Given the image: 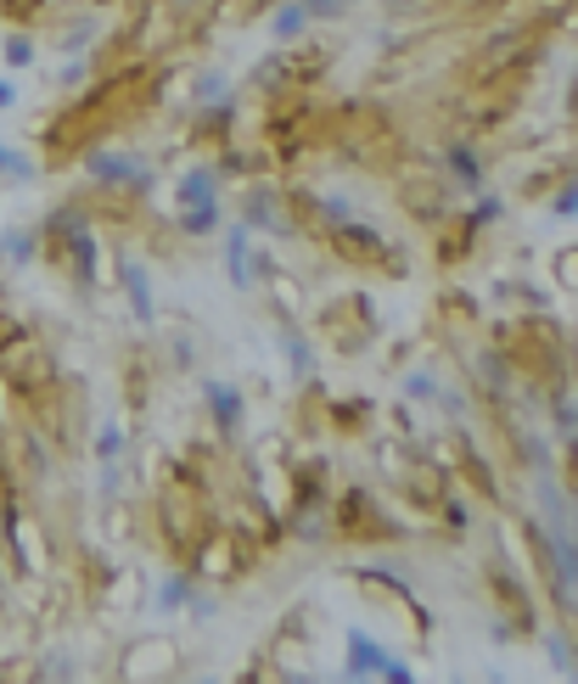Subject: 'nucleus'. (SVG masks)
I'll return each mask as SVG.
<instances>
[{
    "mask_svg": "<svg viewBox=\"0 0 578 684\" xmlns=\"http://www.w3.org/2000/svg\"><path fill=\"white\" fill-rule=\"evenodd\" d=\"M343 673L349 678H399V684H410V678H416V673H410L399 656H388L371 634H349V662H343Z\"/></svg>",
    "mask_w": 578,
    "mask_h": 684,
    "instance_id": "f257e3e1",
    "label": "nucleus"
},
{
    "mask_svg": "<svg viewBox=\"0 0 578 684\" xmlns=\"http://www.w3.org/2000/svg\"><path fill=\"white\" fill-rule=\"evenodd\" d=\"M225 270H230V287H241V292L259 281V259H254V236H247V225H236L230 241H225Z\"/></svg>",
    "mask_w": 578,
    "mask_h": 684,
    "instance_id": "f03ea898",
    "label": "nucleus"
},
{
    "mask_svg": "<svg viewBox=\"0 0 578 684\" xmlns=\"http://www.w3.org/2000/svg\"><path fill=\"white\" fill-rule=\"evenodd\" d=\"M118 276H124V298H130L135 320L152 325V320H157V303H152V276H146V265H141V259H124Z\"/></svg>",
    "mask_w": 578,
    "mask_h": 684,
    "instance_id": "7ed1b4c3",
    "label": "nucleus"
},
{
    "mask_svg": "<svg viewBox=\"0 0 578 684\" xmlns=\"http://www.w3.org/2000/svg\"><path fill=\"white\" fill-rule=\"evenodd\" d=\"M91 175H96V180H107V186H135V191L146 186V168H141V163H130L124 152H96V157H91Z\"/></svg>",
    "mask_w": 578,
    "mask_h": 684,
    "instance_id": "20e7f679",
    "label": "nucleus"
},
{
    "mask_svg": "<svg viewBox=\"0 0 578 684\" xmlns=\"http://www.w3.org/2000/svg\"><path fill=\"white\" fill-rule=\"evenodd\" d=\"M203 398H208V410H214V421L225 426V433H230V426H241V393H236L230 382L208 376V382H203Z\"/></svg>",
    "mask_w": 578,
    "mask_h": 684,
    "instance_id": "39448f33",
    "label": "nucleus"
},
{
    "mask_svg": "<svg viewBox=\"0 0 578 684\" xmlns=\"http://www.w3.org/2000/svg\"><path fill=\"white\" fill-rule=\"evenodd\" d=\"M214 191H219V168L197 163V168H186V175H180V208H197V203H219Z\"/></svg>",
    "mask_w": 578,
    "mask_h": 684,
    "instance_id": "423d86ee",
    "label": "nucleus"
},
{
    "mask_svg": "<svg viewBox=\"0 0 578 684\" xmlns=\"http://www.w3.org/2000/svg\"><path fill=\"white\" fill-rule=\"evenodd\" d=\"M180 230H186V236H214V230H219V203L180 208Z\"/></svg>",
    "mask_w": 578,
    "mask_h": 684,
    "instance_id": "0eeeda50",
    "label": "nucleus"
},
{
    "mask_svg": "<svg viewBox=\"0 0 578 684\" xmlns=\"http://www.w3.org/2000/svg\"><path fill=\"white\" fill-rule=\"evenodd\" d=\"M96 455H102V466H118V455H124V426L118 421H107L96 433Z\"/></svg>",
    "mask_w": 578,
    "mask_h": 684,
    "instance_id": "6e6552de",
    "label": "nucleus"
},
{
    "mask_svg": "<svg viewBox=\"0 0 578 684\" xmlns=\"http://www.w3.org/2000/svg\"><path fill=\"white\" fill-rule=\"evenodd\" d=\"M309 23V7H303V0H292V7H281V18H276V34L287 40V34H298Z\"/></svg>",
    "mask_w": 578,
    "mask_h": 684,
    "instance_id": "1a4fd4ad",
    "label": "nucleus"
},
{
    "mask_svg": "<svg viewBox=\"0 0 578 684\" xmlns=\"http://www.w3.org/2000/svg\"><path fill=\"white\" fill-rule=\"evenodd\" d=\"M0 175H12V180H29L34 168H29V157H18L7 141H0Z\"/></svg>",
    "mask_w": 578,
    "mask_h": 684,
    "instance_id": "9d476101",
    "label": "nucleus"
},
{
    "mask_svg": "<svg viewBox=\"0 0 578 684\" xmlns=\"http://www.w3.org/2000/svg\"><path fill=\"white\" fill-rule=\"evenodd\" d=\"M29 62H34V40L12 34V40H7V68H29Z\"/></svg>",
    "mask_w": 578,
    "mask_h": 684,
    "instance_id": "9b49d317",
    "label": "nucleus"
},
{
    "mask_svg": "<svg viewBox=\"0 0 578 684\" xmlns=\"http://www.w3.org/2000/svg\"><path fill=\"white\" fill-rule=\"evenodd\" d=\"M550 656H556V667H567V673H578V656H572V640H561V634H550Z\"/></svg>",
    "mask_w": 578,
    "mask_h": 684,
    "instance_id": "f8f14e48",
    "label": "nucleus"
},
{
    "mask_svg": "<svg viewBox=\"0 0 578 684\" xmlns=\"http://www.w3.org/2000/svg\"><path fill=\"white\" fill-rule=\"evenodd\" d=\"M7 252H12V259H29V252H34V230H7Z\"/></svg>",
    "mask_w": 578,
    "mask_h": 684,
    "instance_id": "ddd939ff",
    "label": "nucleus"
},
{
    "mask_svg": "<svg viewBox=\"0 0 578 684\" xmlns=\"http://www.w3.org/2000/svg\"><path fill=\"white\" fill-rule=\"evenodd\" d=\"M281 349H287V360H298V376H309V349H303V342H298L292 331L281 336Z\"/></svg>",
    "mask_w": 578,
    "mask_h": 684,
    "instance_id": "4468645a",
    "label": "nucleus"
},
{
    "mask_svg": "<svg viewBox=\"0 0 578 684\" xmlns=\"http://www.w3.org/2000/svg\"><path fill=\"white\" fill-rule=\"evenodd\" d=\"M186 594H192V589H186V583L175 578V583H163V601H157V607L169 612V607H180V601H186Z\"/></svg>",
    "mask_w": 578,
    "mask_h": 684,
    "instance_id": "2eb2a0df",
    "label": "nucleus"
},
{
    "mask_svg": "<svg viewBox=\"0 0 578 684\" xmlns=\"http://www.w3.org/2000/svg\"><path fill=\"white\" fill-rule=\"evenodd\" d=\"M219 91H225V79H219V73H208V79H197V102H214Z\"/></svg>",
    "mask_w": 578,
    "mask_h": 684,
    "instance_id": "dca6fc26",
    "label": "nucleus"
},
{
    "mask_svg": "<svg viewBox=\"0 0 578 684\" xmlns=\"http://www.w3.org/2000/svg\"><path fill=\"white\" fill-rule=\"evenodd\" d=\"M12 102H18V91H12L7 79H0V107H12Z\"/></svg>",
    "mask_w": 578,
    "mask_h": 684,
    "instance_id": "f3484780",
    "label": "nucleus"
}]
</instances>
